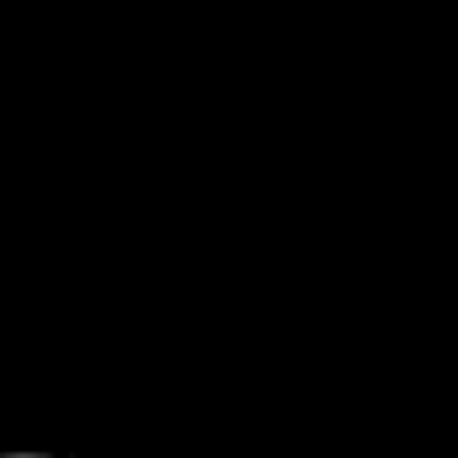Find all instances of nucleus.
Returning a JSON list of instances; mask_svg holds the SVG:
<instances>
[{"mask_svg": "<svg viewBox=\"0 0 458 458\" xmlns=\"http://www.w3.org/2000/svg\"><path fill=\"white\" fill-rule=\"evenodd\" d=\"M5 458H43V454H5Z\"/></svg>", "mask_w": 458, "mask_h": 458, "instance_id": "1", "label": "nucleus"}]
</instances>
